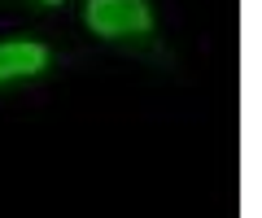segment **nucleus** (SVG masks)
<instances>
[{"instance_id":"1","label":"nucleus","mask_w":262,"mask_h":218,"mask_svg":"<svg viewBox=\"0 0 262 218\" xmlns=\"http://www.w3.org/2000/svg\"><path fill=\"white\" fill-rule=\"evenodd\" d=\"M83 22L105 39H118V35H144L153 27V13L144 0H88Z\"/></svg>"},{"instance_id":"2","label":"nucleus","mask_w":262,"mask_h":218,"mask_svg":"<svg viewBox=\"0 0 262 218\" xmlns=\"http://www.w3.org/2000/svg\"><path fill=\"white\" fill-rule=\"evenodd\" d=\"M44 66H48V48L35 44V39H5L0 44V83L39 75Z\"/></svg>"},{"instance_id":"3","label":"nucleus","mask_w":262,"mask_h":218,"mask_svg":"<svg viewBox=\"0 0 262 218\" xmlns=\"http://www.w3.org/2000/svg\"><path fill=\"white\" fill-rule=\"evenodd\" d=\"M39 5H61V0H39Z\"/></svg>"}]
</instances>
